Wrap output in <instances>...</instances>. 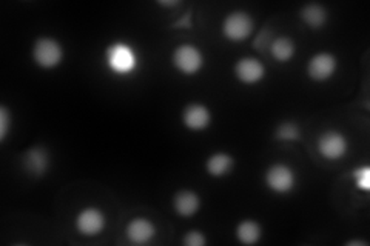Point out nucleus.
Returning a JSON list of instances; mask_svg holds the SVG:
<instances>
[{
  "label": "nucleus",
  "mask_w": 370,
  "mask_h": 246,
  "mask_svg": "<svg viewBox=\"0 0 370 246\" xmlns=\"http://www.w3.org/2000/svg\"><path fill=\"white\" fill-rule=\"evenodd\" d=\"M253 27L254 23L250 14L244 11H233L227 15L224 23H222V34L230 42H242L247 37H250Z\"/></svg>",
  "instance_id": "1"
},
{
  "label": "nucleus",
  "mask_w": 370,
  "mask_h": 246,
  "mask_svg": "<svg viewBox=\"0 0 370 246\" xmlns=\"http://www.w3.org/2000/svg\"><path fill=\"white\" fill-rule=\"evenodd\" d=\"M32 57L39 67L51 70L57 67L63 59V49L57 40L51 37L37 39L35 48H32Z\"/></svg>",
  "instance_id": "2"
},
{
  "label": "nucleus",
  "mask_w": 370,
  "mask_h": 246,
  "mask_svg": "<svg viewBox=\"0 0 370 246\" xmlns=\"http://www.w3.org/2000/svg\"><path fill=\"white\" fill-rule=\"evenodd\" d=\"M171 60L179 72L185 74V76H193V74L201 70L204 63V57L196 46L180 45L175 49V53H173Z\"/></svg>",
  "instance_id": "3"
},
{
  "label": "nucleus",
  "mask_w": 370,
  "mask_h": 246,
  "mask_svg": "<svg viewBox=\"0 0 370 246\" xmlns=\"http://www.w3.org/2000/svg\"><path fill=\"white\" fill-rule=\"evenodd\" d=\"M106 62L111 71L118 74L131 72L136 67V54L125 44H116L109 48L106 51Z\"/></svg>",
  "instance_id": "4"
},
{
  "label": "nucleus",
  "mask_w": 370,
  "mask_h": 246,
  "mask_svg": "<svg viewBox=\"0 0 370 246\" xmlns=\"http://www.w3.org/2000/svg\"><path fill=\"white\" fill-rule=\"evenodd\" d=\"M347 138L338 131H327L318 138V151L327 160H338L347 153Z\"/></svg>",
  "instance_id": "5"
},
{
  "label": "nucleus",
  "mask_w": 370,
  "mask_h": 246,
  "mask_svg": "<svg viewBox=\"0 0 370 246\" xmlns=\"http://www.w3.org/2000/svg\"><path fill=\"white\" fill-rule=\"evenodd\" d=\"M266 183L273 193L285 194L293 190L295 186V172L292 168L283 163L270 167L266 172Z\"/></svg>",
  "instance_id": "6"
},
{
  "label": "nucleus",
  "mask_w": 370,
  "mask_h": 246,
  "mask_svg": "<svg viewBox=\"0 0 370 246\" xmlns=\"http://www.w3.org/2000/svg\"><path fill=\"white\" fill-rule=\"evenodd\" d=\"M336 57L331 53H319L310 59L307 65V74L310 79L316 82H324L331 79L336 71Z\"/></svg>",
  "instance_id": "7"
},
{
  "label": "nucleus",
  "mask_w": 370,
  "mask_h": 246,
  "mask_svg": "<svg viewBox=\"0 0 370 246\" xmlns=\"http://www.w3.org/2000/svg\"><path fill=\"white\" fill-rule=\"evenodd\" d=\"M264 65L258 59H254V57H244V59L238 60L235 65V76L245 85L258 84L264 77Z\"/></svg>",
  "instance_id": "8"
},
{
  "label": "nucleus",
  "mask_w": 370,
  "mask_h": 246,
  "mask_svg": "<svg viewBox=\"0 0 370 246\" xmlns=\"http://www.w3.org/2000/svg\"><path fill=\"white\" fill-rule=\"evenodd\" d=\"M105 226V217L96 208H87L80 212L76 219V228L82 235L93 237L102 233Z\"/></svg>",
  "instance_id": "9"
},
{
  "label": "nucleus",
  "mask_w": 370,
  "mask_h": 246,
  "mask_svg": "<svg viewBox=\"0 0 370 246\" xmlns=\"http://www.w3.org/2000/svg\"><path fill=\"white\" fill-rule=\"evenodd\" d=\"M183 122L188 129H193V131L205 129L211 122L210 110L201 103L188 105L183 112Z\"/></svg>",
  "instance_id": "10"
},
{
  "label": "nucleus",
  "mask_w": 370,
  "mask_h": 246,
  "mask_svg": "<svg viewBox=\"0 0 370 246\" xmlns=\"http://www.w3.org/2000/svg\"><path fill=\"white\" fill-rule=\"evenodd\" d=\"M49 167V157L45 148L35 146L23 154V168L31 176H42Z\"/></svg>",
  "instance_id": "11"
},
{
  "label": "nucleus",
  "mask_w": 370,
  "mask_h": 246,
  "mask_svg": "<svg viewBox=\"0 0 370 246\" xmlns=\"http://www.w3.org/2000/svg\"><path fill=\"white\" fill-rule=\"evenodd\" d=\"M125 234H127V239L135 243V245H144L150 242L154 234H156V228L152 224L150 220L147 219H133L127 225L125 229Z\"/></svg>",
  "instance_id": "12"
},
{
  "label": "nucleus",
  "mask_w": 370,
  "mask_h": 246,
  "mask_svg": "<svg viewBox=\"0 0 370 246\" xmlns=\"http://www.w3.org/2000/svg\"><path fill=\"white\" fill-rule=\"evenodd\" d=\"M201 207L199 195L193 191H179L173 197V208L183 217H192L195 216Z\"/></svg>",
  "instance_id": "13"
},
{
  "label": "nucleus",
  "mask_w": 370,
  "mask_h": 246,
  "mask_svg": "<svg viewBox=\"0 0 370 246\" xmlns=\"http://www.w3.org/2000/svg\"><path fill=\"white\" fill-rule=\"evenodd\" d=\"M233 165H235V160L232 155H228L226 153H218L209 157L205 168H207V172L213 177H224L233 169Z\"/></svg>",
  "instance_id": "14"
},
{
  "label": "nucleus",
  "mask_w": 370,
  "mask_h": 246,
  "mask_svg": "<svg viewBox=\"0 0 370 246\" xmlns=\"http://www.w3.org/2000/svg\"><path fill=\"white\" fill-rule=\"evenodd\" d=\"M301 19L310 28L314 30L323 28L327 22V11L324 6H321L318 4H310L301 10Z\"/></svg>",
  "instance_id": "15"
},
{
  "label": "nucleus",
  "mask_w": 370,
  "mask_h": 246,
  "mask_svg": "<svg viewBox=\"0 0 370 246\" xmlns=\"http://www.w3.org/2000/svg\"><path fill=\"white\" fill-rule=\"evenodd\" d=\"M262 229L259 224L254 220H244L236 228V237L238 240L244 245H254L258 243L261 239Z\"/></svg>",
  "instance_id": "16"
},
{
  "label": "nucleus",
  "mask_w": 370,
  "mask_h": 246,
  "mask_svg": "<svg viewBox=\"0 0 370 246\" xmlns=\"http://www.w3.org/2000/svg\"><path fill=\"white\" fill-rule=\"evenodd\" d=\"M270 54L278 62H289L295 56V44L289 37H278L270 44Z\"/></svg>",
  "instance_id": "17"
},
{
  "label": "nucleus",
  "mask_w": 370,
  "mask_h": 246,
  "mask_svg": "<svg viewBox=\"0 0 370 246\" xmlns=\"http://www.w3.org/2000/svg\"><path fill=\"white\" fill-rule=\"evenodd\" d=\"M300 137V128L293 122H284L276 129L278 141H296Z\"/></svg>",
  "instance_id": "18"
},
{
  "label": "nucleus",
  "mask_w": 370,
  "mask_h": 246,
  "mask_svg": "<svg viewBox=\"0 0 370 246\" xmlns=\"http://www.w3.org/2000/svg\"><path fill=\"white\" fill-rule=\"evenodd\" d=\"M353 177H355V183L359 190H363V191L370 190V168L369 167L355 169V172H353Z\"/></svg>",
  "instance_id": "19"
},
{
  "label": "nucleus",
  "mask_w": 370,
  "mask_h": 246,
  "mask_svg": "<svg viewBox=\"0 0 370 246\" xmlns=\"http://www.w3.org/2000/svg\"><path fill=\"white\" fill-rule=\"evenodd\" d=\"M183 242L187 246H204L205 245V237L199 231H188Z\"/></svg>",
  "instance_id": "20"
},
{
  "label": "nucleus",
  "mask_w": 370,
  "mask_h": 246,
  "mask_svg": "<svg viewBox=\"0 0 370 246\" xmlns=\"http://www.w3.org/2000/svg\"><path fill=\"white\" fill-rule=\"evenodd\" d=\"M8 127H10V112H8L5 106H2L0 108V141H5Z\"/></svg>",
  "instance_id": "21"
},
{
  "label": "nucleus",
  "mask_w": 370,
  "mask_h": 246,
  "mask_svg": "<svg viewBox=\"0 0 370 246\" xmlns=\"http://www.w3.org/2000/svg\"><path fill=\"white\" fill-rule=\"evenodd\" d=\"M161 6H176L179 5V2H159Z\"/></svg>",
  "instance_id": "22"
}]
</instances>
